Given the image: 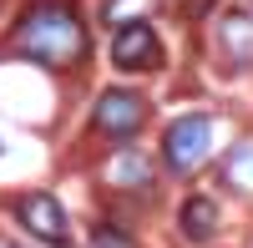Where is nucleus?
<instances>
[{"instance_id":"7","label":"nucleus","mask_w":253,"mask_h":248,"mask_svg":"<svg viewBox=\"0 0 253 248\" xmlns=\"http://www.w3.org/2000/svg\"><path fill=\"white\" fill-rule=\"evenodd\" d=\"M213 228H218L213 198H187V203H182V233L193 238V243H203V238H213Z\"/></svg>"},{"instance_id":"2","label":"nucleus","mask_w":253,"mask_h":248,"mask_svg":"<svg viewBox=\"0 0 253 248\" xmlns=\"http://www.w3.org/2000/svg\"><path fill=\"white\" fill-rule=\"evenodd\" d=\"M208 152H213V117H203V112L177 117L167 127V137H162V162L172 172H193Z\"/></svg>"},{"instance_id":"1","label":"nucleus","mask_w":253,"mask_h":248,"mask_svg":"<svg viewBox=\"0 0 253 248\" xmlns=\"http://www.w3.org/2000/svg\"><path fill=\"white\" fill-rule=\"evenodd\" d=\"M10 46L31 61H46V66H71L86 51V26L76 20V10L66 0H41L26 10V20L15 26Z\"/></svg>"},{"instance_id":"4","label":"nucleus","mask_w":253,"mask_h":248,"mask_svg":"<svg viewBox=\"0 0 253 248\" xmlns=\"http://www.w3.org/2000/svg\"><path fill=\"white\" fill-rule=\"evenodd\" d=\"M112 61H117L122 71H157L162 66V41H157V31L147 26V20L122 26L117 41H112Z\"/></svg>"},{"instance_id":"6","label":"nucleus","mask_w":253,"mask_h":248,"mask_svg":"<svg viewBox=\"0 0 253 248\" xmlns=\"http://www.w3.org/2000/svg\"><path fill=\"white\" fill-rule=\"evenodd\" d=\"M107 177L117 182V188H142V193H147V188H152V162L122 142V147H117V162H112V172H107Z\"/></svg>"},{"instance_id":"3","label":"nucleus","mask_w":253,"mask_h":248,"mask_svg":"<svg viewBox=\"0 0 253 248\" xmlns=\"http://www.w3.org/2000/svg\"><path fill=\"white\" fill-rule=\"evenodd\" d=\"M142 117H147V107H142L137 91H101L96 112H91V127L107 137V142H117V147H122V142L142 127Z\"/></svg>"},{"instance_id":"5","label":"nucleus","mask_w":253,"mask_h":248,"mask_svg":"<svg viewBox=\"0 0 253 248\" xmlns=\"http://www.w3.org/2000/svg\"><path fill=\"white\" fill-rule=\"evenodd\" d=\"M15 218L26 223L36 238H51V243L66 238V213H61V203L51 193H26V198L15 203Z\"/></svg>"}]
</instances>
